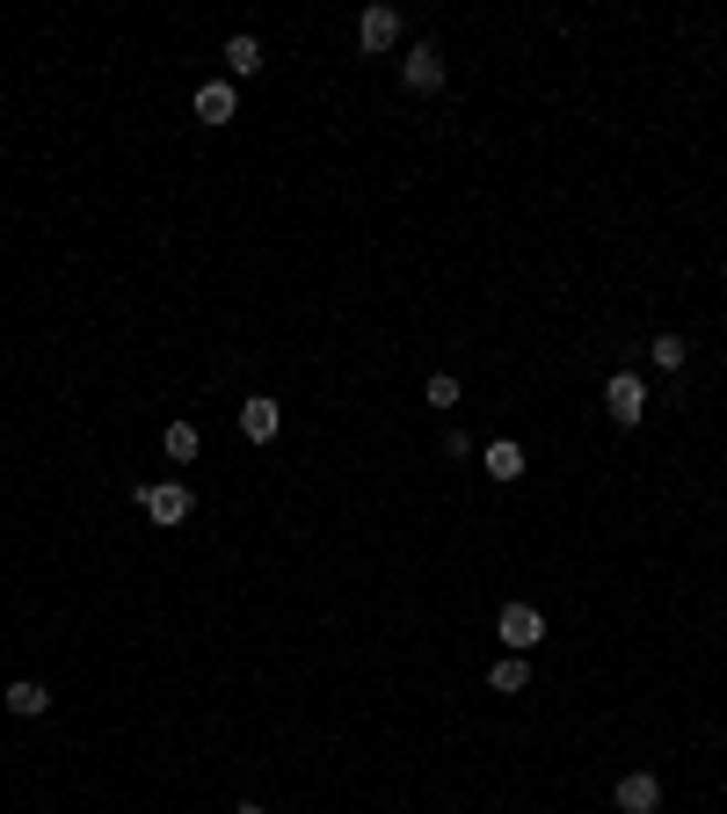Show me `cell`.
<instances>
[{
    "instance_id": "1",
    "label": "cell",
    "mask_w": 727,
    "mask_h": 814,
    "mask_svg": "<svg viewBox=\"0 0 727 814\" xmlns=\"http://www.w3.org/2000/svg\"><path fill=\"white\" fill-rule=\"evenodd\" d=\"M495 641H503L509 655H531V647L546 641V611H538V604H503V619H495Z\"/></svg>"
},
{
    "instance_id": "2",
    "label": "cell",
    "mask_w": 727,
    "mask_h": 814,
    "mask_svg": "<svg viewBox=\"0 0 727 814\" xmlns=\"http://www.w3.org/2000/svg\"><path fill=\"white\" fill-rule=\"evenodd\" d=\"M604 415L625 422V430L647 415V385H641V371H611V379H604Z\"/></svg>"
},
{
    "instance_id": "3",
    "label": "cell",
    "mask_w": 727,
    "mask_h": 814,
    "mask_svg": "<svg viewBox=\"0 0 727 814\" xmlns=\"http://www.w3.org/2000/svg\"><path fill=\"white\" fill-rule=\"evenodd\" d=\"M139 509L154 524H190V487H182V480H146L139 487Z\"/></svg>"
},
{
    "instance_id": "4",
    "label": "cell",
    "mask_w": 727,
    "mask_h": 814,
    "mask_svg": "<svg viewBox=\"0 0 727 814\" xmlns=\"http://www.w3.org/2000/svg\"><path fill=\"white\" fill-rule=\"evenodd\" d=\"M400 81L415 87V95H436V87H444V52H436V44H415V52L400 59Z\"/></svg>"
},
{
    "instance_id": "5",
    "label": "cell",
    "mask_w": 727,
    "mask_h": 814,
    "mask_svg": "<svg viewBox=\"0 0 727 814\" xmlns=\"http://www.w3.org/2000/svg\"><path fill=\"white\" fill-rule=\"evenodd\" d=\"M357 44H364V52H393V44H400V8H364V15H357Z\"/></svg>"
},
{
    "instance_id": "6",
    "label": "cell",
    "mask_w": 727,
    "mask_h": 814,
    "mask_svg": "<svg viewBox=\"0 0 727 814\" xmlns=\"http://www.w3.org/2000/svg\"><path fill=\"white\" fill-rule=\"evenodd\" d=\"M662 807V779L655 771H625L619 779V814H655Z\"/></svg>"
},
{
    "instance_id": "7",
    "label": "cell",
    "mask_w": 727,
    "mask_h": 814,
    "mask_svg": "<svg viewBox=\"0 0 727 814\" xmlns=\"http://www.w3.org/2000/svg\"><path fill=\"white\" fill-rule=\"evenodd\" d=\"M233 109H241V95H233V81H204L197 87V124H233Z\"/></svg>"
},
{
    "instance_id": "8",
    "label": "cell",
    "mask_w": 727,
    "mask_h": 814,
    "mask_svg": "<svg viewBox=\"0 0 727 814\" xmlns=\"http://www.w3.org/2000/svg\"><path fill=\"white\" fill-rule=\"evenodd\" d=\"M277 422H284V408H277V400H247V408H241V430H247V444H270V436H277Z\"/></svg>"
},
{
    "instance_id": "9",
    "label": "cell",
    "mask_w": 727,
    "mask_h": 814,
    "mask_svg": "<svg viewBox=\"0 0 727 814\" xmlns=\"http://www.w3.org/2000/svg\"><path fill=\"white\" fill-rule=\"evenodd\" d=\"M8 712H15V720H36V712H52V691H44L36 676H15V684H8Z\"/></svg>"
},
{
    "instance_id": "10",
    "label": "cell",
    "mask_w": 727,
    "mask_h": 814,
    "mask_svg": "<svg viewBox=\"0 0 727 814\" xmlns=\"http://www.w3.org/2000/svg\"><path fill=\"white\" fill-rule=\"evenodd\" d=\"M481 466H487V480H524V444H509V436H503V444H487Z\"/></svg>"
},
{
    "instance_id": "11",
    "label": "cell",
    "mask_w": 727,
    "mask_h": 814,
    "mask_svg": "<svg viewBox=\"0 0 727 814\" xmlns=\"http://www.w3.org/2000/svg\"><path fill=\"white\" fill-rule=\"evenodd\" d=\"M225 66H233V73H241V81H255V73H262V36H225Z\"/></svg>"
},
{
    "instance_id": "12",
    "label": "cell",
    "mask_w": 727,
    "mask_h": 814,
    "mask_svg": "<svg viewBox=\"0 0 727 814\" xmlns=\"http://www.w3.org/2000/svg\"><path fill=\"white\" fill-rule=\"evenodd\" d=\"M487 684H495V691H524V684H531V662H524V655H503V662H495V669H487Z\"/></svg>"
},
{
    "instance_id": "13",
    "label": "cell",
    "mask_w": 727,
    "mask_h": 814,
    "mask_svg": "<svg viewBox=\"0 0 727 814\" xmlns=\"http://www.w3.org/2000/svg\"><path fill=\"white\" fill-rule=\"evenodd\" d=\"M160 444H168V458H197V451H204V430H197V422H168Z\"/></svg>"
},
{
    "instance_id": "14",
    "label": "cell",
    "mask_w": 727,
    "mask_h": 814,
    "mask_svg": "<svg viewBox=\"0 0 727 814\" xmlns=\"http://www.w3.org/2000/svg\"><path fill=\"white\" fill-rule=\"evenodd\" d=\"M692 364V342L684 335H655V371H684Z\"/></svg>"
},
{
    "instance_id": "15",
    "label": "cell",
    "mask_w": 727,
    "mask_h": 814,
    "mask_svg": "<svg viewBox=\"0 0 727 814\" xmlns=\"http://www.w3.org/2000/svg\"><path fill=\"white\" fill-rule=\"evenodd\" d=\"M422 393H430V408H459V379H451V371H436Z\"/></svg>"
},
{
    "instance_id": "16",
    "label": "cell",
    "mask_w": 727,
    "mask_h": 814,
    "mask_svg": "<svg viewBox=\"0 0 727 814\" xmlns=\"http://www.w3.org/2000/svg\"><path fill=\"white\" fill-rule=\"evenodd\" d=\"M444 458H473V436L466 430H444Z\"/></svg>"
},
{
    "instance_id": "17",
    "label": "cell",
    "mask_w": 727,
    "mask_h": 814,
    "mask_svg": "<svg viewBox=\"0 0 727 814\" xmlns=\"http://www.w3.org/2000/svg\"><path fill=\"white\" fill-rule=\"evenodd\" d=\"M233 814H262V807H255V800H241V807H233Z\"/></svg>"
}]
</instances>
